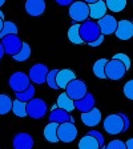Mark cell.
Instances as JSON below:
<instances>
[{
	"mask_svg": "<svg viewBox=\"0 0 133 149\" xmlns=\"http://www.w3.org/2000/svg\"><path fill=\"white\" fill-rule=\"evenodd\" d=\"M4 4H6V0H0V8H1Z\"/></svg>",
	"mask_w": 133,
	"mask_h": 149,
	"instance_id": "43",
	"label": "cell"
},
{
	"mask_svg": "<svg viewBox=\"0 0 133 149\" xmlns=\"http://www.w3.org/2000/svg\"><path fill=\"white\" fill-rule=\"evenodd\" d=\"M1 44H3L6 55H11V56L19 53V51L22 49L23 47V41L17 35H8V36L3 37L1 39Z\"/></svg>",
	"mask_w": 133,
	"mask_h": 149,
	"instance_id": "9",
	"label": "cell"
},
{
	"mask_svg": "<svg viewBox=\"0 0 133 149\" xmlns=\"http://www.w3.org/2000/svg\"><path fill=\"white\" fill-rule=\"evenodd\" d=\"M68 39L72 44H76V45H81V44H85L83 41V39L80 37V23H76L72 27H69L68 29Z\"/></svg>",
	"mask_w": 133,
	"mask_h": 149,
	"instance_id": "22",
	"label": "cell"
},
{
	"mask_svg": "<svg viewBox=\"0 0 133 149\" xmlns=\"http://www.w3.org/2000/svg\"><path fill=\"white\" fill-rule=\"evenodd\" d=\"M56 104H57V107L61 109H64V111L69 112L71 113L72 111H75V100L71 99V97L67 95V92H63L61 95H59V97H57V101H56Z\"/></svg>",
	"mask_w": 133,
	"mask_h": 149,
	"instance_id": "20",
	"label": "cell"
},
{
	"mask_svg": "<svg viewBox=\"0 0 133 149\" xmlns=\"http://www.w3.org/2000/svg\"><path fill=\"white\" fill-rule=\"evenodd\" d=\"M116 37L120 40H129L133 37V22L129 20H120L117 23V29L115 32Z\"/></svg>",
	"mask_w": 133,
	"mask_h": 149,
	"instance_id": "13",
	"label": "cell"
},
{
	"mask_svg": "<svg viewBox=\"0 0 133 149\" xmlns=\"http://www.w3.org/2000/svg\"><path fill=\"white\" fill-rule=\"evenodd\" d=\"M59 69H52V71L48 72V76H47V81L45 84L52 89H59L57 87V83H56V74H57Z\"/></svg>",
	"mask_w": 133,
	"mask_h": 149,
	"instance_id": "31",
	"label": "cell"
},
{
	"mask_svg": "<svg viewBox=\"0 0 133 149\" xmlns=\"http://www.w3.org/2000/svg\"><path fill=\"white\" fill-rule=\"evenodd\" d=\"M48 67L45 64H33L28 72V76L31 79V81L33 84H45L47 76H48Z\"/></svg>",
	"mask_w": 133,
	"mask_h": 149,
	"instance_id": "10",
	"label": "cell"
},
{
	"mask_svg": "<svg viewBox=\"0 0 133 149\" xmlns=\"http://www.w3.org/2000/svg\"><path fill=\"white\" fill-rule=\"evenodd\" d=\"M12 104H13V100L8 95L1 93L0 95V115L9 113V112L12 111Z\"/></svg>",
	"mask_w": 133,
	"mask_h": 149,
	"instance_id": "25",
	"label": "cell"
},
{
	"mask_svg": "<svg viewBox=\"0 0 133 149\" xmlns=\"http://www.w3.org/2000/svg\"><path fill=\"white\" fill-rule=\"evenodd\" d=\"M95 104H96V100L92 93L88 92L83 99L80 100H75V108L80 111L81 113H85V112H89L92 108H95Z\"/></svg>",
	"mask_w": 133,
	"mask_h": 149,
	"instance_id": "17",
	"label": "cell"
},
{
	"mask_svg": "<svg viewBox=\"0 0 133 149\" xmlns=\"http://www.w3.org/2000/svg\"><path fill=\"white\" fill-rule=\"evenodd\" d=\"M76 79V73L71 69H60L56 74V83H57V87L65 89V87L71 83L72 80Z\"/></svg>",
	"mask_w": 133,
	"mask_h": 149,
	"instance_id": "19",
	"label": "cell"
},
{
	"mask_svg": "<svg viewBox=\"0 0 133 149\" xmlns=\"http://www.w3.org/2000/svg\"><path fill=\"white\" fill-rule=\"evenodd\" d=\"M104 36H105V35H102V33H101V35H100L99 39H96V40L92 41V43H88V45H89V47H93V48H95V47L101 45L102 41H104Z\"/></svg>",
	"mask_w": 133,
	"mask_h": 149,
	"instance_id": "36",
	"label": "cell"
},
{
	"mask_svg": "<svg viewBox=\"0 0 133 149\" xmlns=\"http://www.w3.org/2000/svg\"><path fill=\"white\" fill-rule=\"evenodd\" d=\"M81 121L87 127H97L101 123V111L99 108H92L89 112L81 113Z\"/></svg>",
	"mask_w": 133,
	"mask_h": 149,
	"instance_id": "15",
	"label": "cell"
},
{
	"mask_svg": "<svg viewBox=\"0 0 133 149\" xmlns=\"http://www.w3.org/2000/svg\"><path fill=\"white\" fill-rule=\"evenodd\" d=\"M57 136H59V140L63 143H72L77 137V128L71 121L63 123L57 128Z\"/></svg>",
	"mask_w": 133,
	"mask_h": 149,
	"instance_id": "8",
	"label": "cell"
},
{
	"mask_svg": "<svg viewBox=\"0 0 133 149\" xmlns=\"http://www.w3.org/2000/svg\"><path fill=\"white\" fill-rule=\"evenodd\" d=\"M8 85L15 93L23 92V91H25L31 85V79H29V76H28L25 72H22V71L13 72V73L9 76Z\"/></svg>",
	"mask_w": 133,
	"mask_h": 149,
	"instance_id": "4",
	"label": "cell"
},
{
	"mask_svg": "<svg viewBox=\"0 0 133 149\" xmlns=\"http://www.w3.org/2000/svg\"><path fill=\"white\" fill-rule=\"evenodd\" d=\"M120 116L123 117V120H124V133H125L130 127V121H129V118H128V116L125 115V113H120Z\"/></svg>",
	"mask_w": 133,
	"mask_h": 149,
	"instance_id": "37",
	"label": "cell"
},
{
	"mask_svg": "<svg viewBox=\"0 0 133 149\" xmlns=\"http://www.w3.org/2000/svg\"><path fill=\"white\" fill-rule=\"evenodd\" d=\"M125 144H127V149H133V139H128Z\"/></svg>",
	"mask_w": 133,
	"mask_h": 149,
	"instance_id": "39",
	"label": "cell"
},
{
	"mask_svg": "<svg viewBox=\"0 0 133 149\" xmlns=\"http://www.w3.org/2000/svg\"><path fill=\"white\" fill-rule=\"evenodd\" d=\"M3 24H4V19L0 17V31H1V28H3Z\"/></svg>",
	"mask_w": 133,
	"mask_h": 149,
	"instance_id": "42",
	"label": "cell"
},
{
	"mask_svg": "<svg viewBox=\"0 0 133 149\" xmlns=\"http://www.w3.org/2000/svg\"><path fill=\"white\" fill-rule=\"evenodd\" d=\"M105 149H127V144L123 140H112L109 144L105 145Z\"/></svg>",
	"mask_w": 133,
	"mask_h": 149,
	"instance_id": "32",
	"label": "cell"
},
{
	"mask_svg": "<svg viewBox=\"0 0 133 149\" xmlns=\"http://www.w3.org/2000/svg\"><path fill=\"white\" fill-rule=\"evenodd\" d=\"M79 149H100V144L96 139L91 134H85L80 139Z\"/></svg>",
	"mask_w": 133,
	"mask_h": 149,
	"instance_id": "23",
	"label": "cell"
},
{
	"mask_svg": "<svg viewBox=\"0 0 133 149\" xmlns=\"http://www.w3.org/2000/svg\"><path fill=\"white\" fill-rule=\"evenodd\" d=\"M4 53H6V52H4V48H3V44L0 43V60L3 59V56H4Z\"/></svg>",
	"mask_w": 133,
	"mask_h": 149,
	"instance_id": "40",
	"label": "cell"
},
{
	"mask_svg": "<svg viewBox=\"0 0 133 149\" xmlns=\"http://www.w3.org/2000/svg\"><path fill=\"white\" fill-rule=\"evenodd\" d=\"M102 127H104L107 133H109V134L124 133V120H123V117L120 116V113L109 115L108 117L104 120Z\"/></svg>",
	"mask_w": 133,
	"mask_h": 149,
	"instance_id": "6",
	"label": "cell"
},
{
	"mask_svg": "<svg viewBox=\"0 0 133 149\" xmlns=\"http://www.w3.org/2000/svg\"><path fill=\"white\" fill-rule=\"evenodd\" d=\"M113 59L120 60V61L127 67V69L130 68V59H129V56L125 55V53H116V55H113Z\"/></svg>",
	"mask_w": 133,
	"mask_h": 149,
	"instance_id": "34",
	"label": "cell"
},
{
	"mask_svg": "<svg viewBox=\"0 0 133 149\" xmlns=\"http://www.w3.org/2000/svg\"><path fill=\"white\" fill-rule=\"evenodd\" d=\"M47 111H48V107L43 99L33 97L27 102V115L33 120H41L47 115Z\"/></svg>",
	"mask_w": 133,
	"mask_h": 149,
	"instance_id": "3",
	"label": "cell"
},
{
	"mask_svg": "<svg viewBox=\"0 0 133 149\" xmlns=\"http://www.w3.org/2000/svg\"><path fill=\"white\" fill-rule=\"evenodd\" d=\"M87 134H91V136H93L95 139L99 141L100 146H104V143H105V139H104V136H102L100 132H97V130H89Z\"/></svg>",
	"mask_w": 133,
	"mask_h": 149,
	"instance_id": "35",
	"label": "cell"
},
{
	"mask_svg": "<svg viewBox=\"0 0 133 149\" xmlns=\"http://www.w3.org/2000/svg\"><path fill=\"white\" fill-rule=\"evenodd\" d=\"M56 3L59 4V6H61V7H65V6H71L72 3H73L75 0H55Z\"/></svg>",
	"mask_w": 133,
	"mask_h": 149,
	"instance_id": "38",
	"label": "cell"
},
{
	"mask_svg": "<svg viewBox=\"0 0 133 149\" xmlns=\"http://www.w3.org/2000/svg\"><path fill=\"white\" fill-rule=\"evenodd\" d=\"M57 128L59 124L57 123H49L44 128V139L48 143H59V136H57Z\"/></svg>",
	"mask_w": 133,
	"mask_h": 149,
	"instance_id": "21",
	"label": "cell"
},
{
	"mask_svg": "<svg viewBox=\"0 0 133 149\" xmlns=\"http://www.w3.org/2000/svg\"><path fill=\"white\" fill-rule=\"evenodd\" d=\"M127 71V67L120 60L112 57V60H108V64L105 67V76L109 80H120L125 76Z\"/></svg>",
	"mask_w": 133,
	"mask_h": 149,
	"instance_id": "5",
	"label": "cell"
},
{
	"mask_svg": "<svg viewBox=\"0 0 133 149\" xmlns=\"http://www.w3.org/2000/svg\"><path fill=\"white\" fill-rule=\"evenodd\" d=\"M69 17L75 23H83L89 19V4L85 1H73L69 6Z\"/></svg>",
	"mask_w": 133,
	"mask_h": 149,
	"instance_id": "2",
	"label": "cell"
},
{
	"mask_svg": "<svg viewBox=\"0 0 133 149\" xmlns=\"http://www.w3.org/2000/svg\"><path fill=\"white\" fill-rule=\"evenodd\" d=\"M12 112L17 117H27V102H23L20 100H13L12 104Z\"/></svg>",
	"mask_w": 133,
	"mask_h": 149,
	"instance_id": "28",
	"label": "cell"
},
{
	"mask_svg": "<svg viewBox=\"0 0 133 149\" xmlns=\"http://www.w3.org/2000/svg\"><path fill=\"white\" fill-rule=\"evenodd\" d=\"M35 92H36V89H35L33 85H29V87L27 88L25 91H23V92H16V99L20 100V101L23 102H28L29 100H32L35 97Z\"/></svg>",
	"mask_w": 133,
	"mask_h": 149,
	"instance_id": "30",
	"label": "cell"
},
{
	"mask_svg": "<svg viewBox=\"0 0 133 149\" xmlns=\"http://www.w3.org/2000/svg\"><path fill=\"white\" fill-rule=\"evenodd\" d=\"M117 20L115 19V16L108 15L107 13L104 17H101L100 20H97V24L100 27V31L102 35H112L115 33L117 29Z\"/></svg>",
	"mask_w": 133,
	"mask_h": 149,
	"instance_id": "11",
	"label": "cell"
},
{
	"mask_svg": "<svg viewBox=\"0 0 133 149\" xmlns=\"http://www.w3.org/2000/svg\"><path fill=\"white\" fill-rule=\"evenodd\" d=\"M72 117L69 116V112L64 111V109L59 108L57 104L53 105L52 111L49 113V121L51 123H57V124H63V123H67V121H71Z\"/></svg>",
	"mask_w": 133,
	"mask_h": 149,
	"instance_id": "18",
	"label": "cell"
},
{
	"mask_svg": "<svg viewBox=\"0 0 133 149\" xmlns=\"http://www.w3.org/2000/svg\"><path fill=\"white\" fill-rule=\"evenodd\" d=\"M33 144V137L25 132H20V133L15 134L12 140L13 149H32Z\"/></svg>",
	"mask_w": 133,
	"mask_h": 149,
	"instance_id": "12",
	"label": "cell"
},
{
	"mask_svg": "<svg viewBox=\"0 0 133 149\" xmlns=\"http://www.w3.org/2000/svg\"><path fill=\"white\" fill-rule=\"evenodd\" d=\"M100 149H105V146H100Z\"/></svg>",
	"mask_w": 133,
	"mask_h": 149,
	"instance_id": "45",
	"label": "cell"
},
{
	"mask_svg": "<svg viewBox=\"0 0 133 149\" xmlns=\"http://www.w3.org/2000/svg\"><path fill=\"white\" fill-rule=\"evenodd\" d=\"M17 32H19V28L15 23L11 22V20H4L3 28L0 31V39H3V37L8 36V35H17Z\"/></svg>",
	"mask_w": 133,
	"mask_h": 149,
	"instance_id": "24",
	"label": "cell"
},
{
	"mask_svg": "<svg viewBox=\"0 0 133 149\" xmlns=\"http://www.w3.org/2000/svg\"><path fill=\"white\" fill-rule=\"evenodd\" d=\"M83 1H85V3H88V4H92V3H95V1H97V0H83Z\"/></svg>",
	"mask_w": 133,
	"mask_h": 149,
	"instance_id": "41",
	"label": "cell"
},
{
	"mask_svg": "<svg viewBox=\"0 0 133 149\" xmlns=\"http://www.w3.org/2000/svg\"><path fill=\"white\" fill-rule=\"evenodd\" d=\"M108 64L107 59H99L95 64H93V73L99 79H107L105 76V67Z\"/></svg>",
	"mask_w": 133,
	"mask_h": 149,
	"instance_id": "26",
	"label": "cell"
},
{
	"mask_svg": "<svg viewBox=\"0 0 133 149\" xmlns=\"http://www.w3.org/2000/svg\"><path fill=\"white\" fill-rule=\"evenodd\" d=\"M100 35H101V31H100L99 24L97 22H93L92 19L91 20L88 19L80 24V37L85 44L95 41L100 37Z\"/></svg>",
	"mask_w": 133,
	"mask_h": 149,
	"instance_id": "1",
	"label": "cell"
},
{
	"mask_svg": "<svg viewBox=\"0 0 133 149\" xmlns=\"http://www.w3.org/2000/svg\"><path fill=\"white\" fill-rule=\"evenodd\" d=\"M107 12H108V7L105 4V0H97L89 4V17L92 20H100L107 15Z\"/></svg>",
	"mask_w": 133,
	"mask_h": 149,
	"instance_id": "16",
	"label": "cell"
},
{
	"mask_svg": "<svg viewBox=\"0 0 133 149\" xmlns=\"http://www.w3.org/2000/svg\"><path fill=\"white\" fill-rule=\"evenodd\" d=\"M0 17H1V19H4V12H3V11H1V9H0Z\"/></svg>",
	"mask_w": 133,
	"mask_h": 149,
	"instance_id": "44",
	"label": "cell"
},
{
	"mask_svg": "<svg viewBox=\"0 0 133 149\" xmlns=\"http://www.w3.org/2000/svg\"><path fill=\"white\" fill-rule=\"evenodd\" d=\"M123 92H124V96L129 100H133V80H129L125 83L124 88H123Z\"/></svg>",
	"mask_w": 133,
	"mask_h": 149,
	"instance_id": "33",
	"label": "cell"
},
{
	"mask_svg": "<svg viewBox=\"0 0 133 149\" xmlns=\"http://www.w3.org/2000/svg\"><path fill=\"white\" fill-rule=\"evenodd\" d=\"M25 12L29 16H41L45 12V0H27L25 1Z\"/></svg>",
	"mask_w": 133,
	"mask_h": 149,
	"instance_id": "14",
	"label": "cell"
},
{
	"mask_svg": "<svg viewBox=\"0 0 133 149\" xmlns=\"http://www.w3.org/2000/svg\"><path fill=\"white\" fill-rule=\"evenodd\" d=\"M29 57H31V47H29L28 43H23V47H22V49L19 51V53L12 56V59L19 63L27 61Z\"/></svg>",
	"mask_w": 133,
	"mask_h": 149,
	"instance_id": "27",
	"label": "cell"
},
{
	"mask_svg": "<svg viewBox=\"0 0 133 149\" xmlns=\"http://www.w3.org/2000/svg\"><path fill=\"white\" fill-rule=\"evenodd\" d=\"M105 4L112 12H123L127 7V0H105Z\"/></svg>",
	"mask_w": 133,
	"mask_h": 149,
	"instance_id": "29",
	"label": "cell"
},
{
	"mask_svg": "<svg viewBox=\"0 0 133 149\" xmlns=\"http://www.w3.org/2000/svg\"><path fill=\"white\" fill-rule=\"evenodd\" d=\"M65 92H67V95H68L71 99L80 100L88 93L87 84L84 83L83 80H79V79L76 77L75 80H72L71 83L65 87Z\"/></svg>",
	"mask_w": 133,
	"mask_h": 149,
	"instance_id": "7",
	"label": "cell"
}]
</instances>
